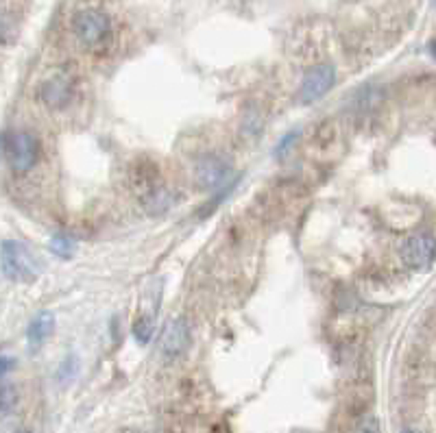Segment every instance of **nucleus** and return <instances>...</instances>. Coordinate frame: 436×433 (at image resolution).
Here are the masks:
<instances>
[{"mask_svg": "<svg viewBox=\"0 0 436 433\" xmlns=\"http://www.w3.org/2000/svg\"><path fill=\"white\" fill-rule=\"evenodd\" d=\"M44 266L33 250L18 242V240H5L3 242V272L13 281H33L42 274Z\"/></svg>", "mask_w": 436, "mask_h": 433, "instance_id": "obj_1", "label": "nucleus"}, {"mask_svg": "<svg viewBox=\"0 0 436 433\" xmlns=\"http://www.w3.org/2000/svg\"><path fill=\"white\" fill-rule=\"evenodd\" d=\"M3 152L11 170L26 172L37 161V139L29 131H7L3 137Z\"/></svg>", "mask_w": 436, "mask_h": 433, "instance_id": "obj_2", "label": "nucleus"}, {"mask_svg": "<svg viewBox=\"0 0 436 433\" xmlns=\"http://www.w3.org/2000/svg\"><path fill=\"white\" fill-rule=\"evenodd\" d=\"M75 35L81 39V44L86 46H99L107 39L109 31H112V24L109 18L99 9H83L79 11L72 20Z\"/></svg>", "mask_w": 436, "mask_h": 433, "instance_id": "obj_3", "label": "nucleus"}, {"mask_svg": "<svg viewBox=\"0 0 436 433\" xmlns=\"http://www.w3.org/2000/svg\"><path fill=\"white\" fill-rule=\"evenodd\" d=\"M399 255L410 270H428L436 259V240L428 233L410 235L402 244Z\"/></svg>", "mask_w": 436, "mask_h": 433, "instance_id": "obj_4", "label": "nucleus"}, {"mask_svg": "<svg viewBox=\"0 0 436 433\" xmlns=\"http://www.w3.org/2000/svg\"><path fill=\"white\" fill-rule=\"evenodd\" d=\"M336 79V70L332 63H319L310 70L301 81V90H299V99L301 103H315L321 96L330 92Z\"/></svg>", "mask_w": 436, "mask_h": 433, "instance_id": "obj_5", "label": "nucleus"}, {"mask_svg": "<svg viewBox=\"0 0 436 433\" xmlns=\"http://www.w3.org/2000/svg\"><path fill=\"white\" fill-rule=\"evenodd\" d=\"M195 181L201 190H218L231 181V168L221 157H203L195 168Z\"/></svg>", "mask_w": 436, "mask_h": 433, "instance_id": "obj_6", "label": "nucleus"}, {"mask_svg": "<svg viewBox=\"0 0 436 433\" xmlns=\"http://www.w3.org/2000/svg\"><path fill=\"white\" fill-rule=\"evenodd\" d=\"M138 192H140V199H142L144 209L151 216L164 214L170 207V203H172L170 192L157 179V174L155 177H140L138 179Z\"/></svg>", "mask_w": 436, "mask_h": 433, "instance_id": "obj_7", "label": "nucleus"}, {"mask_svg": "<svg viewBox=\"0 0 436 433\" xmlns=\"http://www.w3.org/2000/svg\"><path fill=\"white\" fill-rule=\"evenodd\" d=\"M188 342H190V329L186 325V320H172L161 333L159 353L166 359H175L177 355H181L186 351Z\"/></svg>", "mask_w": 436, "mask_h": 433, "instance_id": "obj_8", "label": "nucleus"}, {"mask_svg": "<svg viewBox=\"0 0 436 433\" xmlns=\"http://www.w3.org/2000/svg\"><path fill=\"white\" fill-rule=\"evenodd\" d=\"M39 96L50 109H61L72 99V83L68 77L57 74L44 83L42 90H39Z\"/></svg>", "mask_w": 436, "mask_h": 433, "instance_id": "obj_9", "label": "nucleus"}, {"mask_svg": "<svg viewBox=\"0 0 436 433\" xmlns=\"http://www.w3.org/2000/svg\"><path fill=\"white\" fill-rule=\"evenodd\" d=\"M52 316L48 312H42V314H37L33 320H31V325H29V331H26V338H29V344L33 348L37 346H42L44 340L48 338V335L52 333Z\"/></svg>", "mask_w": 436, "mask_h": 433, "instance_id": "obj_10", "label": "nucleus"}, {"mask_svg": "<svg viewBox=\"0 0 436 433\" xmlns=\"http://www.w3.org/2000/svg\"><path fill=\"white\" fill-rule=\"evenodd\" d=\"M133 335H135V340H138L140 344L151 342V335H153V318H151V316H140L138 320H135V325H133Z\"/></svg>", "mask_w": 436, "mask_h": 433, "instance_id": "obj_11", "label": "nucleus"}, {"mask_svg": "<svg viewBox=\"0 0 436 433\" xmlns=\"http://www.w3.org/2000/svg\"><path fill=\"white\" fill-rule=\"evenodd\" d=\"M50 250L54 255H59V257H70L72 255V250H75V240L72 237H66V235H54L52 240H50Z\"/></svg>", "mask_w": 436, "mask_h": 433, "instance_id": "obj_12", "label": "nucleus"}, {"mask_svg": "<svg viewBox=\"0 0 436 433\" xmlns=\"http://www.w3.org/2000/svg\"><path fill=\"white\" fill-rule=\"evenodd\" d=\"M18 405V390L9 385L7 381L3 383V414H11Z\"/></svg>", "mask_w": 436, "mask_h": 433, "instance_id": "obj_13", "label": "nucleus"}, {"mask_svg": "<svg viewBox=\"0 0 436 433\" xmlns=\"http://www.w3.org/2000/svg\"><path fill=\"white\" fill-rule=\"evenodd\" d=\"M356 433H382L379 431V423L375 416H366L360 421V425L356 427Z\"/></svg>", "mask_w": 436, "mask_h": 433, "instance_id": "obj_14", "label": "nucleus"}, {"mask_svg": "<svg viewBox=\"0 0 436 433\" xmlns=\"http://www.w3.org/2000/svg\"><path fill=\"white\" fill-rule=\"evenodd\" d=\"M11 368V357L9 355H3V374H7Z\"/></svg>", "mask_w": 436, "mask_h": 433, "instance_id": "obj_15", "label": "nucleus"}, {"mask_svg": "<svg viewBox=\"0 0 436 433\" xmlns=\"http://www.w3.org/2000/svg\"><path fill=\"white\" fill-rule=\"evenodd\" d=\"M430 52H432V57L436 59V39H432V41H430Z\"/></svg>", "mask_w": 436, "mask_h": 433, "instance_id": "obj_16", "label": "nucleus"}, {"mask_svg": "<svg viewBox=\"0 0 436 433\" xmlns=\"http://www.w3.org/2000/svg\"><path fill=\"white\" fill-rule=\"evenodd\" d=\"M402 433H417V431H413V429H404Z\"/></svg>", "mask_w": 436, "mask_h": 433, "instance_id": "obj_17", "label": "nucleus"}, {"mask_svg": "<svg viewBox=\"0 0 436 433\" xmlns=\"http://www.w3.org/2000/svg\"><path fill=\"white\" fill-rule=\"evenodd\" d=\"M18 433H31V431H26V429H22V431H18Z\"/></svg>", "mask_w": 436, "mask_h": 433, "instance_id": "obj_18", "label": "nucleus"}]
</instances>
